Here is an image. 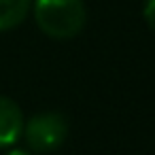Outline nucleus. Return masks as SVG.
<instances>
[{"mask_svg":"<svg viewBox=\"0 0 155 155\" xmlns=\"http://www.w3.org/2000/svg\"><path fill=\"white\" fill-rule=\"evenodd\" d=\"M142 17L147 26L155 32V0H144L142 2Z\"/></svg>","mask_w":155,"mask_h":155,"instance_id":"39448f33","label":"nucleus"},{"mask_svg":"<svg viewBox=\"0 0 155 155\" xmlns=\"http://www.w3.org/2000/svg\"><path fill=\"white\" fill-rule=\"evenodd\" d=\"M24 121L21 106L9 96H0V149H11L21 138Z\"/></svg>","mask_w":155,"mask_h":155,"instance_id":"7ed1b4c3","label":"nucleus"},{"mask_svg":"<svg viewBox=\"0 0 155 155\" xmlns=\"http://www.w3.org/2000/svg\"><path fill=\"white\" fill-rule=\"evenodd\" d=\"M5 155H34L32 151H28V149H19V147H11Z\"/></svg>","mask_w":155,"mask_h":155,"instance_id":"423d86ee","label":"nucleus"},{"mask_svg":"<svg viewBox=\"0 0 155 155\" xmlns=\"http://www.w3.org/2000/svg\"><path fill=\"white\" fill-rule=\"evenodd\" d=\"M32 11V0H0V32L21 26Z\"/></svg>","mask_w":155,"mask_h":155,"instance_id":"20e7f679","label":"nucleus"},{"mask_svg":"<svg viewBox=\"0 0 155 155\" xmlns=\"http://www.w3.org/2000/svg\"><path fill=\"white\" fill-rule=\"evenodd\" d=\"M34 21L43 34L55 41H68L83 32L87 9L83 0H32Z\"/></svg>","mask_w":155,"mask_h":155,"instance_id":"f257e3e1","label":"nucleus"},{"mask_svg":"<svg viewBox=\"0 0 155 155\" xmlns=\"http://www.w3.org/2000/svg\"><path fill=\"white\" fill-rule=\"evenodd\" d=\"M28 151L45 155L60 149L68 136V119L60 110H43L24 121L21 132Z\"/></svg>","mask_w":155,"mask_h":155,"instance_id":"f03ea898","label":"nucleus"}]
</instances>
